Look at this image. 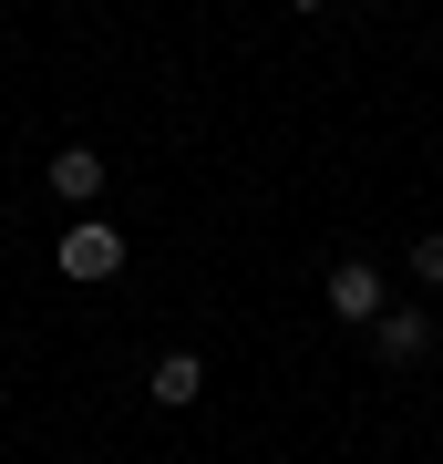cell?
<instances>
[{"instance_id":"6","label":"cell","mask_w":443,"mask_h":464,"mask_svg":"<svg viewBox=\"0 0 443 464\" xmlns=\"http://www.w3.org/2000/svg\"><path fill=\"white\" fill-rule=\"evenodd\" d=\"M412 279H423V289H443V237H412Z\"/></svg>"},{"instance_id":"1","label":"cell","mask_w":443,"mask_h":464,"mask_svg":"<svg viewBox=\"0 0 443 464\" xmlns=\"http://www.w3.org/2000/svg\"><path fill=\"white\" fill-rule=\"evenodd\" d=\"M52 268H63L72 289H103V279H124V227H103V217L82 207L72 227L52 237Z\"/></svg>"},{"instance_id":"7","label":"cell","mask_w":443,"mask_h":464,"mask_svg":"<svg viewBox=\"0 0 443 464\" xmlns=\"http://www.w3.org/2000/svg\"><path fill=\"white\" fill-rule=\"evenodd\" d=\"M289 11H330V0H289Z\"/></svg>"},{"instance_id":"5","label":"cell","mask_w":443,"mask_h":464,"mask_svg":"<svg viewBox=\"0 0 443 464\" xmlns=\"http://www.w3.org/2000/svg\"><path fill=\"white\" fill-rule=\"evenodd\" d=\"M371 351H381V362H423V351H433V320L423 310H381L371 320Z\"/></svg>"},{"instance_id":"2","label":"cell","mask_w":443,"mask_h":464,"mask_svg":"<svg viewBox=\"0 0 443 464\" xmlns=\"http://www.w3.org/2000/svg\"><path fill=\"white\" fill-rule=\"evenodd\" d=\"M145 392L165 402V413H186V402H207V362H197V351H155Z\"/></svg>"},{"instance_id":"3","label":"cell","mask_w":443,"mask_h":464,"mask_svg":"<svg viewBox=\"0 0 443 464\" xmlns=\"http://www.w3.org/2000/svg\"><path fill=\"white\" fill-rule=\"evenodd\" d=\"M330 310L371 331V320H381V268H371V258H341V268H330Z\"/></svg>"},{"instance_id":"4","label":"cell","mask_w":443,"mask_h":464,"mask_svg":"<svg viewBox=\"0 0 443 464\" xmlns=\"http://www.w3.org/2000/svg\"><path fill=\"white\" fill-rule=\"evenodd\" d=\"M52 197H63V207H93L103 197V155L93 145H63V155H52Z\"/></svg>"}]
</instances>
